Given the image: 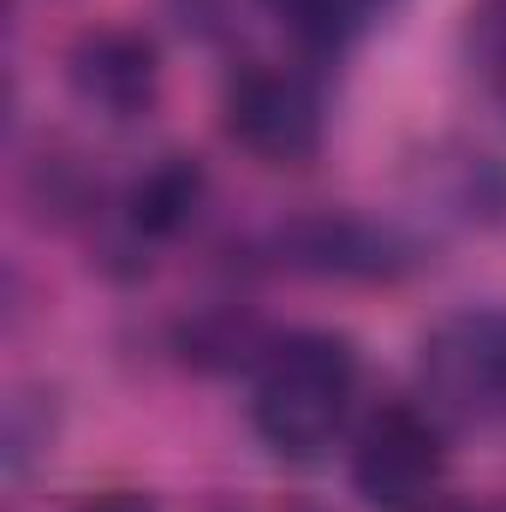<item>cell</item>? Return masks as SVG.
Segmentation results:
<instances>
[{"label":"cell","mask_w":506,"mask_h":512,"mask_svg":"<svg viewBox=\"0 0 506 512\" xmlns=\"http://www.w3.org/2000/svg\"><path fill=\"white\" fill-rule=\"evenodd\" d=\"M358 393V346L328 328H298L268 346L251 387V423L280 459H316L346 429Z\"/></svg>","instance_id":"6da1fadb"},{"label":"cell","mask_w":506,"mask_h":512,"mask_svg":"<svg viewBox=\"0 0 506 512\" xmlns=\"http://www.w3.org/2000/svg\"><path fill=\"white\" fill-rule=\"evenodd\" d=\"M423 387L441 417L506 423V310H453L423 334Z\"/></svg>","instance_id":"7a4b0ae2"},{"label":"cell","mask_w":506,"mask_h":512,"mask_svg":"<svg viewBox=\"0 0 506 512\" xmlns=\"http://www.w3.org/2000/svg\"><path fill=\"white\" fill-rule=\"evenodd\" d=\"M221 114H227V137L245 155H256L262 167L316 161L322 131H328L316 84L304 72H292V66H245V72H233Z\"/></svg>","instance_id":"3957f363"},{"label":"cell","mask_w":506,"mask_h":512,"mask_svg":"<svg viewBox=\"0 0 506 512\" xmlns=\"http://www.w3.org/2000/svg\"><path fill=\"white\" fill-rule=\"evenodd\" d=\"M447 471L441 423L417 405H381L352 441V489L381 512H417Z\"/></svg>","instance_id":"277c9868"},{"label":"cell","mask_w":506,"mask_h":512,"mask_svg":"<svg viewBox=\"0 0 506 512\" xmlns=\"http://www.w3.org/2000/svg\"><path fill=\"white\" fill-rule=\"evenodd\" d=\"M66 84L90 114L126 126V120H143L161 102V54L143 30L102 24V30H84L66 48Z\"/></svg>","instance_id":"5b68a950"},{"label":"cell","mask_w":506,"mask_h":512,"mask_svg":"<svg viewBox=\"0 0 506 512\" xmlns=\"http://www.w3.org/2000/svg\"><path fill=\"white\" fill-rule=\"evenodd\" d=\"M280 262L322 280H393L411 268V245L364 215H310L280 233Z\"/></svg>","instance_id":"8992f818"},{"label":"cell","mask_w":506,"mask_h":512,"mask_svg":"<svg viewBox=\"0 0 506 512\" xmlns=\"http://www.w3.org/2000/svg\"><path fill=\"white\" fill-rule=\"evenodd\" d=\"M203 191H209V179H203L197 155H161L155 167H143V179L126 191V227H131V239H149V245L179 239V233L197 221Z\"/></svg>","instance_id":"52a82bcc"},{"label":"cell","mask_w":506,"mask_h":512,"mask_svg":"<svg viewBox=\"0 0 506 512\" xmlns=\"http://www.w3.org/2000/svg\"><path fill=\"white\" fill-rule=\"evenodd\" d=\"M262 12L310 54H340L358 30L370 0H262Z\"/></svg>","instance_id":"ba28073f"},{"label":"cell","mask_w":506,"mask_h":512,"mask_svg":"<svg viewBox=\"0 0 506 512\" xmlns=\"http://www.w3.org/2000/svg\"><path fill=\"white\" fill-rule=\"evenodd\" d=\"M465 42H471V66H477L483 90L495 96V108L506 114V0H483L471 12Z\"/></svg>","instance_id":"9c48e42d"},{"label":"cell","mask_w":506,"mask_h":512,"mask_svg":"<svg viewBox=\"0 0 506 512\" xmlns=\"http://www.w3.org/2000/svg\"><path fill=\"white\" fill-rule=\"evenodd\" d=\"M78 512H155V501H149V495H137V489H114V495L84 501Z\"/></svg>","instance_id":"30bf717a"}]
</instances>
